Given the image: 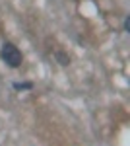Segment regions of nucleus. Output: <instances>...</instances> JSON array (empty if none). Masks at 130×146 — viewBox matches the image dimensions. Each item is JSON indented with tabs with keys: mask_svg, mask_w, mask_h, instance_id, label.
<instances>
[{
	"mask_svg": "<svg viewBox=\"0 0 130 146\" xmlns=\"http://www.w3.org/2000/svg\"><path fill=\"white\" fill-rule=\"evenodd\" d=\"M54 58H56L62 66H68V64H70V56L66 55L64 51H56V53H54Z\"/></svg>",
	"mask_w": 130,
	"mask_h": 146,
	"instance_id": "f03ea898",
	"label": "nucleus"
},
{
	"mask_svg": "<svg viewBox=\"0 0 130 146\" xmlns=\"http://www.w3.org/2000/svg\"><path fill=\"white\" fill-rule=\"evenodd\" d=\"M2 60L10 68H18L23 60L22 51L14 45V43H4V45H2Z\"/></svg>",
	"mask_w": 130,
	"mask_h": 146,
	"instance_id": "f257e3e1",
	"label": "nucleus"
},
{
	"mask_svg": "<svg viewBox=\"0 0 130 146\" xmlns=\"http://www.w3.org/2000/svg\"><path fill=\"white\" fill-rule=\"evenodd\" d=\"M122 27H124V33H130V16H126V18H124Z\"/></svg>",
	"mask_w": 130,
	"mask_h": 146,
	"instance_id": "20e7f679",
	"label": "nucleus"
},
{
	"mask_svg": "<svg viewBox=\"0 0 130 146\" xmlns=\"http://www.w3.org/2000/svg\"><path fill=\"white\" fill-rule=\"evenodd\" d=\"M12 86H14V90H18V92H22V90H31V88H33V82H14Z\"/></svg>",
	"mask_w": 130,
	"mask_h": 146,
	"instance_id": "7ed1b4c3",
	"label": "nucleus"
}]
</instances>
